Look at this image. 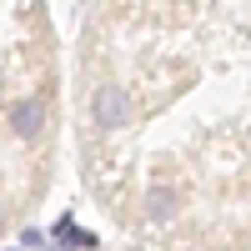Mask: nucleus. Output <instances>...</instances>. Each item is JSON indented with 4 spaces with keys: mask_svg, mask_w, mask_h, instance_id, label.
I'll list each match as a JSON object with an SVG mask.
<instances>
[{
    "mask_svg": "<svg viewBox=\"0 0 251 251\" xmlns=\"http://www.w3.org/2000/svg\"><path fill=\"white\" fill-rule=\"evenodd\" d=\"M131 116H136V106H131V96H126L121 86H96L91 91V121L100 126V131H121V126H131Z\"/></svg>",
    "mask_w": 251,
    "mask_h": 251,
    "instance_id": "obj_1",
    "label": "nucleus"
},
{
    "mask_svg": "<svg viewBox=\"0 0 251 251\" xmlns=\"http://www.w3.org/2000/svg\"><path fill=\"white\" fill-rule=\"evenodd\" d=\"M50 236H55L60 246H71V251H86V246H91V236H86V231H80V226H75L71 216H60V221H55V231H50Z\"/></svg>",
    "mask_w": 251,
    "mask_h": 251,
    "instance_id": "obj_4",
    "label": "nucleus"
},
{
    "mask_svg": "<svg viewBox=\"0 0 251 251\" xmlns=\"http://www.w3.org/2000/svg\"><path fill=\"white\" fill-rule=\"evenodd\" d=\"M176 211V191H166V186H151V196H146V216L151 221H166Z\"/></svg>",
    "mask_w": 251,
    "mask_h": 251,
    "instance_id": "obj_3",
    "label": "nucleus"
},
{
    "mask_svg": "<svg viewBox=\"0 0 251 251\" xmlns=\"http://www.w3.org/2000/svg\"><path fill=\"white\" fill-rule=\"evenodd\" d=\"M40 126H46V100H40V96L15 100V106H10V131H15L20 141H35Z\"/></svg>",
    "mask_w": 251,
    "mask_h": 251,
    "instance_id": "obj_2",
    "label": "nucleus"
}]
</instances>
